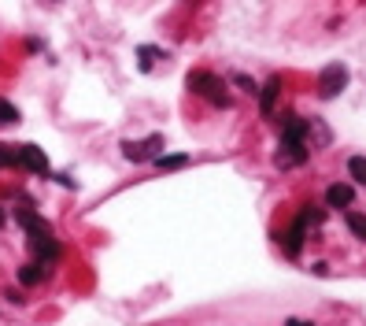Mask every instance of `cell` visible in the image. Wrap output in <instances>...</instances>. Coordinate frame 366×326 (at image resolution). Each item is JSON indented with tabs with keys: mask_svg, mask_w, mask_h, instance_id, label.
Instances as JSON below:
<instances>
[{
	"mask_svg": "<svg viewBox=\"0 0 366 326\" xmlns=\"http://www.w3.org/2000/svg\"><path fill=\"white\" fill-rule=\"evenodd\" d=\"M189 89L193 93H200V97H207L215 108H230V93H226V86L218 82L215 75H204V71H193L189 75Z\"/></svg>",
	"mask_w": 366,
	"mask_h": 326,
	"instance_id": "6da1fadb",
	"label": "cell"
},
{
	"mask_svg": "<svg viewBox=\"0 0 366 326\" xmlns=\"http://www.w3.org/2000/svg\"><path fill=\"white\" fill-rule=\"evenodd\" d=\"M344 86H348V67L344 63H329V67H322V75H318V93H322L326 101H333Z\"/></svg>",
	"mask_w": 366,
	"mask_h": 326,
	"instance_id": "7a4b0ae2",
	"label": "cell"
},
{
	"mask_svg": "<svg viewBox=\"0 0 366 326\" xmlns=\"http://www.w3.org/2000/svg\"><path fill=\"white\" fill-rule=\"evenodd\" d=\"M159 149H163V138H159V134H152L144 145H137V141H126V145H122L126 160H155V156H159Z\"/></svg>",
	"mask_w": 366,
	"mask_h": 326,
	"instance_id": "3957f363",
	"label": "cell"
},
{
	"mask_svg": "<svg viewBox=\"0 0 366 326\" xmlns=\"http://www.w3.org/2000/svg\"><path fill=\"white\" fill-rule=\"evenodd\" d=\"M278 167H300V163H307V149L304 141H281V152L274 156Z\"/></svg>",
	"mask_w": 366,
	"mask_h": 326,
	"instance_id": "277c9868",
	"label": "cell"
},
{
	"mask_svg": "<svg viewBox=\"0 0 366 326\" xmlns=\"http://www.w3.org/2000/svg\"><path fill=\"white\" fill-rule=\"evenodd\" d=\"M15 152H19V163H23V167H30L34 175H44V171H49V156H44L38 145H19Z\"/></svg>",
	"mask_w": 366,
	"mask_h": 326,
	"instance_id": "5b68a950",
	"label": "cell"
},
{
	"mask_svg": "<svg viewBox=\"0 0 366 326\" xmlns=\"http://www.w3.org/2000/svg\"><path fill=\"white\" fill-rule=\"evenodd\" d=\"M30 244H34V252H38L41 260H56L60 256V241L52 238V234H34Z\"/></svg>",
	"mask_w": 366,
	"mask_h": 326,
	"instance_id": "8992f818",
	"label": "cell"
},
{
	"mask_svg": "<svg viewBox=\"0 0 366 326\" xmlns=\"http://www.w3.org/2000/svg\"><path fill=\"white\" fill-rule=\"evenodd\" d=\"M326 201H329V208H352L355 189H352V186H344V182H337V186H329V189H326Z\"/></svg>",
	"mask_w": 366,
	"mask_h": 326,
	"instance_id": "52a82bcc",
	"label": "cell"
},
{
	"mask_svg": "<svg viewBox=\"0 0 366 326\" xmlns=\"http://www.w3.org/2000/svg\"><path fill=\"white\" fill-rule=\"evenodd\" d=\"M15 219H19L26 230H30V238H34V234H52V230H49V223H44L41 215H34L30 208H19V212H15Z\"/></svg>",
	"mask_w": 366,
	"mask_h": 326,
	"instance_id": "ba28073f",
	"label": "cell"
},
{
	"mask_svg": "<svg viewBox=\"0 0 366 326\" xmlns=\"http://www.w3.org/2000/svg\"><path fill=\"white\" fill-rule=\"evenodd\" d=\"M278 93H281V78L274 75L267 86L259 89V108H263V115H270V112H274V101H278Z\"/></svg>",
	"mask_w": 366,
	"mask_h": 326,
	"instance_id": "9c48e42d",
	"label": "cell"
},
{
	"mask_svg": "<svg viewBox=\"0 0 366 326\" xmlns=\"http://www.w3.org/2000/svg\"><path fill=\"white\" fill-rule=\"evenodd\" d=\"M304 230H307L304 219L292 223V230H289V238H285V252H289V256H300V241H304Z\"/></svg>",
	"mask_w": 366,
	"mask_h": 326,
	"instance_id": "30bf717a",
	"label": "cell"
},
{
	"mask_svg": "<svg viewBox=\"0 0 366 326\" xmlns=\"http://www.w3.org/2000/svg\"><path fill=\"white\" fill-rule=\"evenodd\" d=\"M307 138V123L304 119H285V134L281 141H304Z\"/></svg>",
	"mask_w": 366,
	"mask_h": 326,
	"instance_id": "8fae6325",
	"label": "cell"
},
{
	"mask_svg": "<svg viewBox=\"0 0 366 326\" xmlns=\"http://www.w3.org/2000/svg\"><path fill=\"white\" fill-rule=\"evenodd\" d=\"M344 219H348V230H352L359 241H366V215L363 212H348Z\"/></svg>",
	"mask_w": 366,
	"mask_h": 326,
	"instance_id": "7c38bea8",
	"label": "cell"
},
{
	"mask_svg": "<svg viewBox=\"0 0 366 326\" xmlns=\"http://www.w3.org/2000/svg\"><path fill=\"white\" fill-rule=\"evenodd\" d=\"M41 278H44V267H41V264H26V267L19 271V282H23V286H38Z\"/></svg>",
	"mask_w": 366,
	"mask_h": 326,
	"instance_id": "4fadbf2b",
	"label": "cell"
},
{
	"mask_svg": "<svg viewBox=\"0 0 366 326\" xmlns=\"http://www.w3.org/2000/svg\"><path fill=\"white\" fill-rule=\"evenodd\" d=\"M348 175H352L359 186H366V156H352V160H348Z\"/></svg>",
	"mask_w": 366,
	"mask_h": 326,
	"instance_id": "5bb4252c",
	"label": "cell"
},
{
	"mask_svg": "<svg viewBox=\"0 0 366 326\" xmlns=\"http://www.w3.org/2000/svg\"><path fill=\"white\" fill-rule=\"evenodd\" d=\"M12 123H19V108L8 104L4 97H0V126H12Z\"/></svg>",
	"mask_w": 366,
	"mask_h": 326,
	"instance_id": "9a60e30c",
	"label": "cell"
},
{
	"mask_svg": "<svg viewBox=\"0 0 366 326\" xmlns=\"http://www.w3.org/2000/svg\"><path fill=\"white\" fill-rule=\"evenodd\" d=\"M189 156H155V167H163V171H174V167H185Z\"/></svg>",
	"mask_w": 366,
	"mask_h": 326,
	"instance_id": "2e32d148",
	"label": "cell"
},
{
	"mask_svg": "<svg viewBox=\"0 0 366 326\" xmlns=\"http://www.w3.org/2000/svg\"><path fill=\"white\" fill-rule=\"evenodd\" d=\"M12 163H19V152L8 149V145H0V167H12Z\"/></svg>",
	"mask_w": 366,
	"mask_h": 326,
	"instance_id": "e0dca14e",
	"label": "cell"
},
{
	"mask_svg": "<svg viewBox=\"0 0 366 326\" xmlns=\"http://www.w3.org/2000/svg\"><path fill=\"white\" fill-rule=\"evenodd\" d=\"M285 326H311V323H304V319H289Z\"/></svg>",
	"mask_w": 366,
	"mask_h": 326,
	"instance_id": "ac0fdd59",
	"label": "cell"
},
{
	"mask_svg": "<svg viewBox=\"0 0 366 326\" xmlns=\"http://www.w3.org/2000/svg\"><path fill=\"white\" fill-rule=\"evenodd\" d=\"M0 226H4V212H0Z\"/></svg>",
	"mask_w": 366,
	"mask_h": 326,
	"instance_id": "d6986e66",
	"label": "cell"
}]
</instances>
